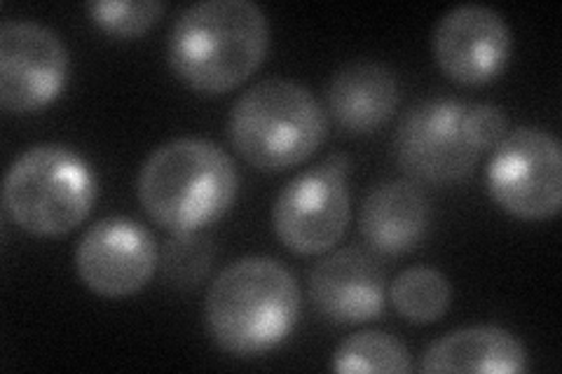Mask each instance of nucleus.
Returning <instances> with one entry per match:
<instances>
[{
    "label": "nucleus",
    "instance_id": "14",
    "mask_svg": "<svg viewBox=\"0 0 562 374\" xmlns=\"http://www.w3.org/2000/svg\"><path fill=\"white\" fill-rule=\"evenodd\" d=\"M328 113L345 132L371 134L392 120L401 101L394 70L378 61H351L328 82Z\"/></svg>",
    "mask_w": 562,
    "mask_h": 374
},
{
    "label": "nucleus",
    "instance_id": "13",
    "mask_svg": "<svg viewBox=\"0 0 562 374\" xmlns=\"http://www.w3.org/2000/svg\"><path fill=\"white\" fill-rule=\"evenodd\" d=\"M429 220L431 206L415 181H386L368 192L359 227L375 253L401 256L427 237Z\"/></svg>",
    "mask_w": 562,
    "mask_h": 374
},
{
    "label": "nucleus",
    "instance_id": "2",
    "mask_svg": "<svg viewBox=\"0 0 562 374\" xmlns=\"http://www.w3.org/2000/svg\"><path fill=\"white\" fill-rule=\"evenodd\" d=\"M301 288L284 264L266 256L239 258L211 281L204 320L225 353L251 359L272 351L293 332Z\"/></svg>",
    "mask_w": 562,
    "mask_h": 374
},
{
    "label": "nucleus",
    "instance_id": "3",
    "mask_svg": "<svg viewBox=\"0 0 562 374\" xmlns=\"http://www.w3.org/2000/svg\"><path fill=\"white\" fill-rule=\"evenodd\" d=\"M233 157L200 136L171 138L155 148L136 178L148 216L169 231H198L225 216L237 200Z\"/></svg>",
    "mask_w": 562,
    "mask_h": 374
},
{
    "label": "nucleus",
    "instance_id": "7",
    "mask_svg": "<svg viewBox=\"0 0 562 374\" xmlns=\"http://www.w3.org/2000/svg\"><path fill=\"white\" fill-rule=\"evenodd\" d=\"M485 185L492 202L520 220H549L562 206L560 140L539 127L508 132L492 152Z\"/></svg>",
    "mask_w": 562,
    "mask_h": 374
},
{
    "label": "nucleus",
    "instance_id": "5",
    "mask_svg": "<svg viewBox=\"0 0 562 374\" xmlns=\"http://www.w3.org/2000/svg\"><path fill=\"white\" fill-rule=\"evenodd\" d=\"M97 175L66 146L41 144L24 150L5 173L3 204L14 225L38 237L76 229L94 206Z\"/></svg>",
    "mask_w": 562,
    "mask_h": 374
},
{
    "label": "nucleus",
    "instance_id": "11",
    "mask_svg": "<svg viewBox=\"0 0 562 374\" xmlns=\"http://www.w3.org/2000/svg\"><path fill=\"white\" fill-rule=\"evenodd\" d=\"M431 45L436 64L450 80L485 84L502 73L512 57V29L495 8L464 3L438 20Z\"/></svg>",
    "mask_w": 562,
    "mask_h": 374
},
{
    "label": "nucleus",
    "instance_id": "9",
    "mask_svg": "<svg viewBox=\"0 0 562 374\" xmlns=\"http://www.w3.org/2000/svg\"><path fill=\"white\" fill-rule=\"evenodd\" d=\"M68 68V49L57 31L33 20L0 26V105L8 113H33L59 99Z\"/></svg>",
    "mask_w": 562,
    "mask_h": 374
},
{
    "label": "nucleus",
    "instance_id": "18",
    "mask_svg": "<svg viewBox=\"0 0 562 374\" xmlns=\"http://www.w3.org/2000/svg\"><path fill=\"white\" fill-rule=\"evenodd\" d=\"M214 260V243L202 231H173V237L162 246L160 267L167 283L176 288H192L206 276Z\"/></svg>",
    "mask_w": 562,
    "mask_h": 374
},
{
    "label": "nucleus",
    "instance_id": "8",
    "mask_svg": "<svg viewBox=\"0 0 562 374\" xmlns=\"http://www.w3.org/2000/svg\"><path fill=\"white\" fill-rule=\"evenodd\" d=\"M467 115L469 105L457 99L417 101L394 134L398 167L419 183L446 185L467 178L483 155L471 138Z\"/></svg>",
    "mask_w": 562,
    "mask_h": 374
},
{
    "label": "nucleus",
    "instance_id": "16",
    "mask_svg": "<svg viewBox=\"0 0 562 374\" xmlns=\"http://www.w3.org/2000/svg\"><path fill=\"white\" fill-rule=\"evenodd\" d=\"M390 297L403 318L417 326H427L450 309L452 286L443 272L427 264H417L403 270L394 279Z\"/></svg>",
    "mask_w": 562,
    "mask_h": 374
},
{
    "label": "nucleus",
    "instance_id": "10",
    "mask_svg": "<svg viewBox=\"0 0 562 374\" xmlns=\"http://www.w3.org/2000/svg\"><path fill=\"white\" fill-rule=\"evenodd\" d=\"M160 251L150 231L125 216L97 220L76 248V270L101 297H127L153 279Z\"/></svg>",
    "mask_w": 562,
    "mask_h": 374
},
{
    "label": "nucleus",
    "instance_id": "1",
    "mask_svg": "<svg viewBox=\"0 0 562 374\" xmlns=\"http://www.w3.org/2000/svg\"><path fill=\"white\" fill-rule=\"evenodd\" d=\"M270 45L268 16L251 0H200L169 31L167 57L176 78L200 94L239 87Z\"/></svg>",
    "mask_w": 562,
    "mask_h": 374
},
{
    "label": "nucleus",
    "instance_id": "6",
    "mask_svg": "<svg viewBox=\"0 0 562 374\" xmlns=\"http://www.w3.org/2000/svg\"><path fill=\"white\" fill-rule=\"evenodd\" d=\"M349 169L345 152H330L281 188L272 206V225L289 251L319 256L342 239L351 216Z\"/></svg>",
    "mask_w": 562,
    "mask_h": 374
},
{
    "label": "nucleus",
    "instance_id": "15",
    "mask_svg": "<svg viewBox=\"0 0 562 374\" xmlns=\"http://www.w3.org/2000/svg\"><path fill=\"white\" fill-rule=\"evenodd\" d=\"M425 372L518 374L530 370V355L514 332L499 326H471L452 330L422 353Z\"/></svg>",
    "mask_w": 562,
    "mask_h": 374
},
{
    "label": "nucleus",
    "instance_id": "12",
    "mask_svg": "<svg viewBox=\"0 0 562 374\" xmlns=\"http://www.w3.org/2000/svg\"><path fill=\"white\" fill-rule=\"evenodd\" d=\"M310 297L333 324H368L384 309L382 264L363 248H338L312 267Z\"/></svg>",
    "mask_w": 562,
    "mask_h": 374
},
{
    "label": "nucleus",
    "instance_id": "4",
    "mask_svg": "<svg viewBox=\"0 0 562 374\" xmlns=\"http://www.w3.org/2000/svg\"><path fill=\"white\" fill-rule=\"evenodd\" d=\"M227 132L235 150L260 171H284L312 157L328 134V117L310 89L266 78L233 103Z\"/></svg>",
    "mask_w": 562,
    "mask_h": 374
},
{
    "label": "nucleus",
    "instance_id": "17",
    "mask_svg": "<svg viewBox=\"0 0 562 374\" xmlns=\"http://www.w3.org/2000/svg\"><path fill=\"white\" fill-rule=\"evenodd\" d=\"M336 372H411V353L398 337L380 330L349 335L333 353Z\"/></svg>",
    "mask_w": 562,
    "mask_h": 374
},
{
    "label": "nucleus",
    "instance_id": "20",
    "mask_svg": "<svg viewBox=\"0 0 562 374\" xmlns=\"http://www.w3.org/2000/svg\"><path fill=\"white\" fill-rule=\"evenodd\" d=\"M469 132L471 138L476 140V146L485 152L490 148H497L499 140L506 136L508 129V117L499 109V105L492 103H473L469 105Z\"/></svg>",
    "mask_w": 562,
    "mask_h": 374
},
{
    "label": "nucleus",
    "instance_id": "19",
    "mask_svg": "<svg viewBox=\"0 0 562 374\" xmlns=\"http://www.w3.org/2000/svg\"><path fill=\"white\" fill-rule=\"evenodd\" d=\"M90 20L115 38H136L165 12L160 0H90L85 5Z\"/></svg>",
    "mask_w": 562,
    "mask_h": 374
}]
</instances>
